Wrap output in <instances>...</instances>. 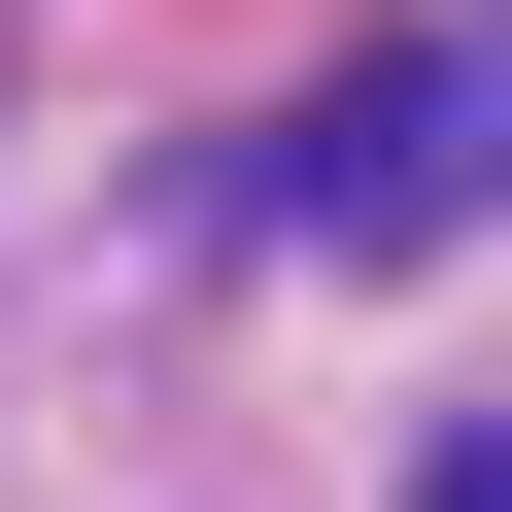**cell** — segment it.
Returning <instances> with one entry per match:
<instances>
[{
  "label": "cell",
  "mask_w": 512,
  "mask_h": 512,
  "mask_svg": "<svg viewBox=\"0 0 512 512\" xmlns=\"http://www.w3.org/2000/svg\"><path fill=\"white\" fill-rule=\"evenodd\" d=\"M478 103H512V69H478Z\"/></svg>",
  "instance_id": "3957f363"
},
{
  "label": "cell",
  "mask_w": 512,
  "mask_h": 512,
  "mask_svg": "<svg viewBox=\"0 0 512 512\" xmlns=\"http://www.w3.org/2000/svg\"><path fill=\"white\" fill-rule=\"evenodd\" d=\"M512 137H478V35H376V69H308V137H274V205L308 239H444Z\"/></svg>",
  "instance_id": "6da1fadb"
},
{
  "label": "cell",
  "mask_w": 512,
  "mask_h": 512,
  "mask_svg": "<svg viewBox=\"0 0 512 512\" xmlns=\"http://www.w3.org/2000/svg\"><path fill=\"white\" fill-rule=\"evenodd\" d=\"M410 512H512V444H444V478H410Z\"/></svg>",
  "instance_id": "7a4b0ae2"
}]
</instances>
